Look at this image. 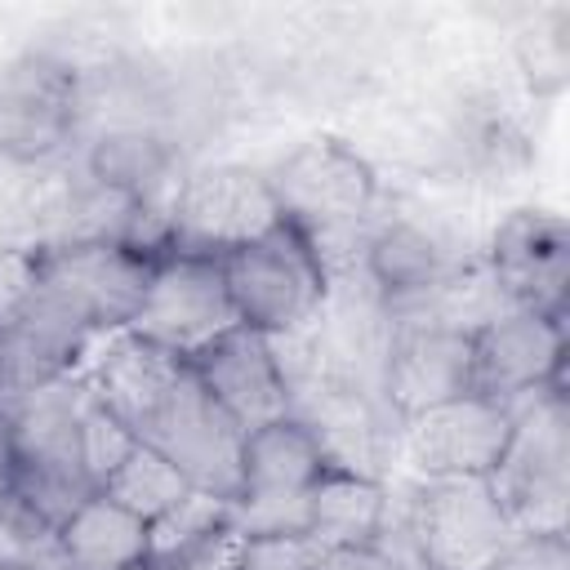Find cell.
I'll list each match as a JSON object with an SVG mask.
<instances>
[{"mask_svg": "<svg viewBox=\"0 0 570 570\" xmlns=\"http://www.w3.org/2000/svg\"><path fill=\"white\" fill-rule=\"evenodd\" d=\"M218 263L236 321L267 338H289L307 330L330 303V272L316 245L285 218Z\"/></svg>", "mask_w": 570, "mask_h": 570, "instance_id": "obj_1", "label": "cell"}, {"mask_svg": "<svg viewBox=\"0 0 570 570\" xmlns=\"http://www.w3.org/2000/svg\"><path fill=\"white\" fill-rule=\"evenodd\" d=\"M490 485L517 534H566L570 517V414L566 392L543 387L512 405V436Z\"/></svg>", "mask_w": 570, "mask_h": 570, "instance_id": "obj_2", "label": "cell"}, {"mask_svg": "<svg viewBox=\"0 0 570 570\" xmlns=\"http://www.w3.org/2000/svg\"><path fill=\"white\" fill-rule=\"evenodd\" d=\"M263 174L281 218L294 223L316 245L321 263L330 258L334 240H347L370 223L379 200L370 160L338 138H312Z\"/></svg>", "mask_w": 570, "mask_h": 570, "instance_id": "obj_3", "label": "cell"}, {"mask_svg": "<svg viewBox=\"0 0 570 570\" xmlns=\"http://www.w3.org/2000/svg\"><path fill=\"white\" fill-rule=\"evenodd\" d=\"M134 441L165 454L191 490H205L214 499L236 503L240 490V445L245 432L223 414V405L200 387L191 365L183 361L174 379L147 401V410L129 423Z\"/></svg>", "mask_w": 570, "mask_h": 570, "instance_id": "obj_4", "label": "cell"}, {"mask_svg": "<svg viewBox=\"0 0 570 570\" xmlns=\"http://www.w3.org/2000/svg\"><path fill=\"white\" fill-rule=\"evenodd\" d=\"M321 441L289 414L267 428L245 432L240 445V490L232 503V521L254 534H303L307 494L330 472Z\"/></svg>", "mask_w": 570, "mask_h": 570, "instance_id": "obj_5", "label": "cell"}, {"mask_svg": "<svg viewBox=\"0 0 570 570\" xmlns=\"http://www.w3.org/2000/svg\"><path fill=\"white\" fill-rule=\"evenodd\" d=\"M281 223L276 196L263 169L205 165L191 169L169 205V254L227 258Z\"/></svg>", "mask_w": 570, "mask_h": 570, "instance_id": "obj_6", "label": "cell"}, {"mask_svg": "<svg viewBox=\"0 0 570 570\" xmlns=\"http://www.w3.org/2000/svg\"><path fill=\"white\" fill-rule=\"evenodd\" d=\"M236 307L227 298L223 263L196 258V254H160L151 263L147 289L138 298V312L129 316L125 334L191 361L209 343H218L227 330H236Z\"/></svg>", "mask_w": 570, "mask_h": 570, "instance_id": "obj_7", "label": "cell"}, {"mask_svg": "<svg viewBox=\"0 0 570 570\" xmlns=\"http://www.w3.org/2000/svg\"><path fill=\"white\" fill-rule=\"evenodd\" d=\"M36 258H40L36 289L53 307H62L76 325H85L94 338H111L129 325L156 263L120 240L36 249Z\"/></svg>", "mask_w": 570, "mask_h": 570, "instance_id": "obj_8", "label": "cell"}, {"mask_svg": "<svg viewBox=\"0 0 570 570\" xmlns=\"http://www.w3.org/2000/svg\"><path fill=\"white\" fill-rule=\"evenodd\" d=\"M80 125V71L49 53L27 49L0 62V151L22 165L67 156Z\"/></svg>", "mask_w": 570, "mask_h": 570, "instance_id": "obj_9", "label": "cell"}, {"mask_svg": "<svg viewBox=\"0 0 570 570\" xmlns=\"http://www.w3.org/2000/svg\"><path fill=\"white\" fill-rule=\"evenodd\" d=\"M508 436H512V405L468 392L401 419L396 463H405L414 481L490 476L508 450Z\"/></svg>", "mask_w": 570, "mask_h": 570, "instance_id": "obj_10", "label": "cell"}, {"mask_svg": "<svg viewBox=\"0 0 570 570\" xmlns=\"http://www.w3.org/2000/svg\"><path fill=\"white\" fill-rule=\"evenodd\" d=\"M419 517L428 570H485L521 539L490 476L419 481Z\"/></svg>", "mask_w": 570, "mask_h": 570, "instance_id": "obj_11", "label": "cell"}, {"mask_svg": "<svg viewBox=\"0 0 570 570\" xmlns=\"http://www.w3.org/2000/svg\"><path fill=\"white\" fill-rule=\"evenodd\" d=\"M485 267L508 307L566 321L570 289V232L552 209H512L485 249Z\"/></svg>", "mask_w": 570, "mask_h": 570, "instance_id": "obj_12", "label": "cell"}, {"mask_svg": "<svg viewBox=\"0 0 570 570\" xmlns=\"http://www.w3.org/2000/svg\"><path fill=\"white\" fill-rule=\"evenodd\" d=\"M379 392L396 419L472 392V334L432 321H387Z\"/></svg>", "mask_w": 570, "mask_h": 570, "instance_id": "obj_13", "label": "cell"}, {"mask_svg": "<svg viewBox=\"0 0 570 570\" xmlns=\"http://www.w3.org/2000/svg\"><path fill=\"white\" fill-rule=\"evenodd\" d=\"M566 321L539 312H503L472 334V392L521 405L543 387H561Z\"/></svg>", "mask_w": 570, "mask_h": 570, "instance_id": "obj_14", "label": "cell"}, {"mask_svg": "<svg viewBox=\"0 0 570 570\" xmlns=\"http://www.w3.org/2000/svg\"><path fill=\"white\" fill-rule=\"evenodd\" d=\"M187 365L240 432L289 419V383L267 334L236 325L218 343L196 352Z\"/></svg>", "mask_w": 570, "mask_h": 570, "instance_id": "obj_15", "label": "cell"}, {"mask_svg": "<svg viewBox=\"0 0 570 570\" xmlns=\"http://www.w3.org/2000/svg\"><path fill=\"white\" fill-rule=\"evenodd\" d=\"M454 267L459 258L445 249V240L414 218H387L361 240V276L383 298V307L428 294Z\"/></svg>", "mask_w": 570, "mask_h": 570, "instance_id": "obj_16", "label": "cell"}, {"mask_svg": "<svg viewBox=\"0 0 570 570\" xmlns=\"http://www.w3.org/2000/svg\"><path fill=\"white\" fill-rule=\"evenodd\" d=\"M98 183L125 191L129 200H138L142 209H156V214H169L174 205V191H178V151L169 138H160L156 129H142V125H120V129H107L89 142L85 160H80Z\"/></svg>", "mask_w": 570, "mask_h": 570, "instance_id": "obj_17", "label": "cell"}, {"mask_svg": "<svg viewBox=\"0 0 570 570\" xmlns=\"http://www.w3.org/2000/svg\"><path fill=\"white\" fill-rule=\"evenodd\" d=\"M62 552L80 570H147L151 561V530L142 517L111 503L102 490H94L62 525H58Z\"/></svg>", "mask_w": 570, "mask_h": 570, "instance_id": "obj_18", "label": "cell"}, {"mask_svg": "<svg viewBox=\"0 0 570 570\" xmlns=\"http://www.w3.org/2000/svg\"><path fill=\"white\" fill-rule=\"evenodd\" d=\"M379 512H383V481L356 476V472H343V468H330L312 485V494H307L303 539L316 552L370 548L374 543V530H379Z\"/></svg>", "mask_w": 570, "mask_h": 570, "instance_id": "obj_19", "label": "cell"}, {"mask_svg": "<svg viewBox=\"0 0 570 570\" xmlns=\"http://www.w3.org/2000/svg\"><path fill=\"white\" fill-rule=\"evenodd\" d=\"M111 503H120L125 512H134V517H142L147 525L156 521V517H165L169 508H178L187 494H191V481L165 459V454H156L151 445H142V441H134V450L116 463V472L98 485Z\"/></svg>", "mask_w": 570, "mask_h": 570, "instance_id": "obj_20", "label": "cell"}, {"mask_svg": "<svg viewBox=\"0 0 570 570\" xmlns=\"http://www.w3.org/2000/svg\"><path fill=\"white\" fill-rule=\"evenodd\" d=\"M232 521V503L227 499H214L205 490H191L178 508H169L165 517H156L147 530H151V561L147 570H165L174 566L183 552H191L200 539H209L214 530H223Z\"/></svg>", "mask_w": 570, "mask_h": 570, "instance_id": "obj_21", "label": "cell"}, {"mask_svg": "<svg viewBox=\"0 0 570 570\" xmlns=\"http://www.w3.org/2000/svg\"><path fill=\"white\" fill-rule=\"evenodd\" d=\"M129 450H134V432H129L111 410H102V405L94 401V392H89V405H85V414H80V454H85V472H89L94 490L116 472V463H120Z\"/></svg>", "mask_w": 570, "mask_h": 570, "instance_id": "obj_22", "label": "cell"}, {"mask_svg": "<svg viewBox=\"0 0 570 570\" xmlns=\"http://www.w3.org/2000/svg\"><path fill=\"white\" fill-rule=\"evenodd\" d=\"M31 187H36V165H22L9 151H0V240L4 245H18L22 240Z\"/></svg>", "mask_w": 570, "mask_h": 570, "instance_id": "obj_23", "label": "cell"}, {"mask_svg": "<svg viewBox=\"0 0 570 570\" xmlns=\"http://www.w3.org/2000/svg\"><path fill=\"white\" fill-rule=\"evenodd\" d=\"M316 548L303 534H245V561L240 570H312Z\"/></svg>", "mask_w": 570, "mask_h": 570, "instance_id": "obj_24", "label": "cell"}, {"mask_svg": "<svg viewBox=\"0 0 570 570\" xmlns=\"http://www.w3.org/2000/svg\"><path fill=\"white\" fill-rule=\"evenodd\" d=\"M36 249H22V245H9L0 254V325H13L18 312L27 307L31 289H36Z\"/></svg>", "mask_w": 570, "mask_h": 570, "instance_id": "obj_25", "label": "cell"}, {"mask_svg": "<svg viewBox=\"0 0 570 570\" xmlns=\"http://www.w3.org/2000/svg\"><path fill=\"white\" fill-rule=\"evenodd\" d=\"M240 561H245V530L236 521H227L223 530H214L209 539H200L191 552H183L165 570H240Z\"/></svg>", "mask_w": 570, "mask_h": 570, "instance_id": "obj_26", "label": "cell"}, {"mask_svg": "<svg viewBox=\"0 0 570 570\" xmlns=\"http://www.w3.org/2000/svg\"><path fill=\"white\" fill-rule=\"evenodd\" d=\"M485 570H570V543L566 534H521Z\"/></svg>", "mask_w": 570, "mask_h": 570, "instance_id": "obj_27", "label": "cell"}, {"mask_svg": "<svg viewBox=\"0 0 570 570\" xmlns=\"http://www.w3.org/2000/svg\"><path fill=\"white\" fill-rule=\"evenodd\" d=\"M312 570H396V566L383 561L374 548H334V552H316Z\"/></svg>", "mask_w": 570, "mask_h": 570, "instance_id": "obj_28", "label": "cell"}, {"mask_svg": "<svg viewBox=\"0 0 570 570\" xmlns=\"http://www.w3.org/2000/svg\"><path fill=\"white\" fill-rule=\"evenodd\" d=\"M9 503H13V499H9V490H4V476H0V521L9 517Z\"/></svg>", "mask_w": 570, "mask_h": 570, "instance_id": "obj_29", "label": "cell"}, {"mask_svg": "<svg viewBox=\"0 0 570 570\" xmlns=\"http://www.w3.org/2000/svg\"><path fill=\"white\" fill-rule=\"evenodd\" d=\"M0 570H27L22 561H9V557H0Z\"/></svg>", "mask_w": 570, "mask_h": 570, "instance_id": "obj_30", "label": "cell"}, {"mask_svg": "<svg viewBox=\"0 0 570 570\" xmlns=\"http://www.w3.org/2000/svg\"><path fill=\"white\" fill-rule=\"evenodd\" d=\"M4 249H9V245H4V240H0V254H4Z\"/></svg>", "mask_w": 570, "mask_h": 570, "instance_id": "obj_31", "label": "cell"}]
</instances>
